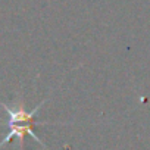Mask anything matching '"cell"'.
Listing matches in <instances>:
<instances>
[{
	"instance_id": "6da1fadb",
	"label": "cell",
	"mask_w": 150,
	"mask_h": 150,
	"mask_svg": "<svg viewBox=\"0 0 150 150\" xmlns=\"http://www.w3.org/2000/svg\"><path fill=\"white\" fill-rule=\"evenodd\" d=\"M44 102H46V100H43L40 105H37V108H35L34 110H31V112H27L24 108L13 109V108H9L6 103H0V105L3 106V109L8 112V122H6V125H8V128H9L6 137L0 141V147H3L6 143H9L11 138H13V137H18V138H19V143H21V146H22L24 137L28 134V135H31L35 141H38V143L46 149V144L41 143V140L35 135V132H34V129H33L34 125H35L34 118H35L38 109L41 108V105H43Z\"/></svg>"
}]
</instances>
